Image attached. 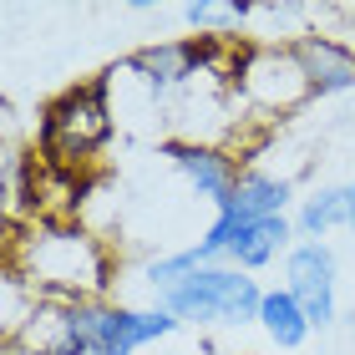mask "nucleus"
<instances>
[{"instance_id": "obj_1", "label": "nucleus", "mask_w": 355, "mask_h": 355, "mask_svg": "<svg viewBox=\"0 0 355 355\" xmlns=\"http://www.w3.org/2000/svg\"><path fill=\"white\" fill-rule=\"evenodd\" d=\"M6 274H15L36 300L51 304H92L112 284V254L96 234L76 223H31L6 239Z\"/></svg>"}, {"instance_id": "obj_2", "label": "nucleus", "mask_w": 355, "mask_h": 355, "mask_svg": "<svg viewBox=\"0 0 355 355\" xmlns=\"http://www.w3.org/2000/svg\"><path fill=\"white\" fill-rule=\"evenodd\" d=\"M112 127H117V107L107 96V82H82V87H67L61 96L41 107V127H36V148L51 168L61 173H76L92 153L107 148Z\"/></svg>"}, {"instance_id": "obj_3", "label": "nucleus", "mask_w": 355, "mask_h": 355, "mask_svg": "<svg viewBox=\"0 0 355 355\" xmlns=\"http://www.w3.org/2000/svg\"><path fill=\"white\" fill-rule=\"evenodd\" d=\"M153 300L178 325H259L264 284L234 264H203Z\"/></svg>"}, {"instance_id": "obj_4", "label": "nucleus", "mask_w": 355, "mask_h": 355, "mask_svg": "<svg viewBox=\"0 0 355 355\" xmlns=\"http://www.w3.org/2000/svg\"><path fill=\"white\" fill-rule=\"evenodd\" d=\"M289 198H295V183H289V178L264 173V168H244L239 188L229 193V203H223L214 214V223H208V234L198 239V244H188L193 259H198V264H223L234 234L249 229V223H259V218H279L289 208Z\"/></svg>"}, {"instance_id": "obj_5", "label": "nucleus", "mask_w": 355, "mask_h": 355, "mask_svg": "<svg viewBox=\"0 0 355 355\" xmlns=\"http://www.w3.org/2000/svg\"><path fill=\"white\" fill-rule=\"evenodd\" d=\"M234 92L249 112H264V117H279V112H295L304 96H315L310 76H304L295 46H244V61H239Z\"/></svg>"}, {"instance_id": "obj_6", "label": "nucleus", "mask_w": 355, "mask_h": 355, "mask_svg": "<svg viewBox=\"0 0 355 355\" xmlns=\"http://www.w3.org/2000/svg\"><path fill=\"white\" fill-rule=\"evenodd\" d=\"M335 284H340V269H335V249L325 239H300V244L284 254V289L300 300V310L315 330L335 325V310H340Z\"/></svg>"}, {"instance_id": "obj_7", "label": "nucleus", "mask_w": 355, "mask_h": 355, "mask_svg": "<svg viewBox=\"0 0 355 355\" xmlns=\"http://www.w3.org/2000/svg\"><path fill=\"white\" fill-rule=\"evenodd\" d=\"M163 157H173V168L188 178V188L198 193V198H208L214 208L229 203V193L239 188V178H244V168H239V157H229L223 148H214V142H183L173 137L163 142Z\"/></svg>"}, {"instance_id": "obj_8", "label": "nucleus", "mask_w": 355, "mask_h": 355, "mask_svg": "<svg viewBox=\"0 0 355 355\" xmlns=\"http://www.w3.org/2000/svg\"><path fill=\"white\" fill-rule=\"evenodd\" d=\"M289 46H295V56H300L304 76H310L315 96L355 92V46L325 36V31H300Z\"/></svg>"}, {"instance_id": "obj_9", "label": "nucleus", "mask_w": 355, "mask_h": 355, "mask_svg": "<svg viewBox=\"0 0 355 355\" xmlns=\"http://www.w3.org/2000/svg\"><path fill=\"white\" fill-rule=\"evenodd\" d=\"M295 239H300V234H295V218H289V214L259 218V223H249V229L234 234V244H229V254H223V264H234V269H244V274L269 269L279 254L295 249Z\"/></svg>"}, {"instance_id": "obj_10", "label": "nucleus", "mask_w": 355, "mask_h": 355, "mask_svg": "<svg viewBox=\"0 0 355 355\" xmlns=\"http://www.w3.org/2000/svg\"><path fill=\"white\" fill-rule=\"evenodd\" d=\"M259 330L269 335L279 350H300L304 340L315 335V325L304 320V310H300V300L289 295V289L279 284V289H264V310H259Z\"/></svg>"}, {"instance_id": "obj_11", "label": "nucleus", "mask_w": 355, "mask_h": 355, "mask_svg": "<svg viewBox=\"0 0 355 355\" xmlns=\"http://www.w3.org/2000/svg\"><path fill=\"white\" fill-rule=\"evenodd\" d=\"M330 229H350V188H320L300 203L295 214L300 239H325Z\"/></svg>"}, {"instance_id": "obj_12", "label": "nucleus", "mask_w": 355, "mask_h": 355, "mask_svg": "<svg viewBox=\"0 0 355 355\" xmlns=\"http://www.w3.org/2000/svg\"><path fill=\"white\" fill-rule=\"evenodd\" d=\"M254 15H259V6H244V0H188L183 6V21L214 41H234V31Z\"/></svg>"}, {"instance_id": "obj_13", "label": "nucleus", "mask_w": 355, "mask_h": 355, "mask_svg": "<svg viewBox=\"0 0 355 355\" xmlns=\"http://www.w3.org/2000/svg\"><path fill=\"white\" fill-rule=\"evenodd\" d=\"M350 229H355V183H350Z\"/></svg>"}]
</instances>
